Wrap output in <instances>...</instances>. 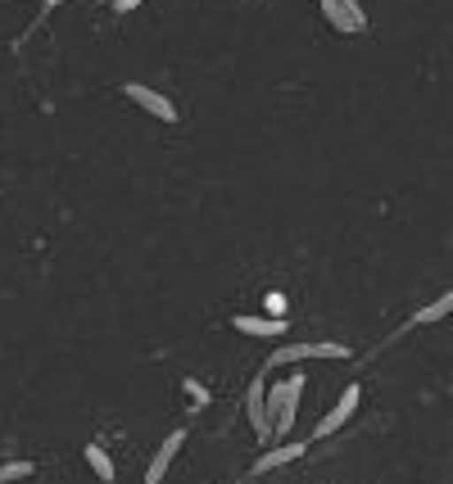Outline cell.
Masks as SVG:
<instances>
[{
  "label": "cell",
  "instance_id": "6da1fadb",
  "mask_svg": "<svg viewBox=\"0 0 453 484\" xmlns=\"http://www.w3.org/2000/svg\"><path fill=\"white\" fill-rule=\"evenodd\" d=\"M349 353H354V349L340 344V340H299V344L273 349L268 367H295V362H309V357H335V362H345Z\"/></svg>",
  "mask_w": 453,
  "mask_h": 484
},
{
  "label": "cell",
  "instance_id": "7a4b0ae2",
  "mask_svg": "<svg viewBox=\"0 0 453 484\" xmlns=\"http://www.w3.org/2000/svg\"><path fill=\"white\" fill-rule=\"evenodd\" d=\"M358 403H363V385H345V389H340V398H335V408L318 417V426H313V439H331L340 426H345V421L358 412Z\"/></svg>",
  "mask_w": 453,
  "mask_h": 484
},
{
  "label": "cell",
  "instance_id": "3957f363",
  "mask_svg": "<svg viewBox=\"0 0 453 484\" xmlns=\"http://www.w3.org/2000/svg\"><path fill=\"white\" fill-rule=\"evenodd\" d=\"M123 91H127V100H132V104H141L150 118H159V123H177V104H173L164 91L145 87V82H127Z\"/></svg>",
  "mask_w": 453,
  "mask_h": 484
},
{
  "label": "cell",
  "instance_id": "277c9868",
  "mask_svg": "<svg viewBox=\"0 0 453 484\" xmlns=\"http://www.w3.org/2000/svg\"><path fill=\"white\" fill-rule=\"evenodd\" d=\"M322 14L335 32H363L367 27V14L358 0H322Z\"/></svg>",
  "mask_w": 453,
  "mask_h": 484
},
{
  "label": "cell",
  "instance_id": "5b68a950",
  "mask_svg": "<svg viewBox=\"0 0 453 484\" xmlns=\"http://www.w3.org/2000/svg\"><path fill=\"white\" fill-rule=\"evenodd\" d=\"M232 327H236V335H254V340H281V335L290 331L286 317H258V312L232 317Z\"/></svg>",
  "mask_w": 453,
  "mask_h": 484
},
{
  "label": "cell",
  "instance_id": "8992f818",
  "mask_svg": "<svg viewBox=\"0 0 453 484\" xmlns=\"http://www.w3.org/2000/svg\"><path fill=\"white\" fill-rule=\"evenodd\" d=\"M245 408H250V426L258 439H273V417H268V385L254 380L250 394H245Z\"/></svg>",
  "mask_w": 453,
  "mask_h": 484
},
{
  "label": "cell",
  "instance_id": "52a82bcc",
  "mask_svg": "<svg viewBox=\"0 0 453 484\" xmlns=\"http://www.w3.org/2000/svg\"><path fill=\"white\" fill-rule=\"evenodd\" d=\"M181 430H173L164 443H159V453L155 457H150V466H145V484H159L164 475H168V466H173V457H177V449H181Z\"/></svg>",
  "mask_w": 453,
  "mask_h": 484
},
{
  "label": "cell",
  "instance_id": "ba28073f",
  "mask_svg": "<svg viewBox=\"0 0 453 484\" xmlns=\"http://www.w3.org/2000/svg\"><path fill=\"white\" fill-rule=\"evenodd\" d=\"M299 398H304V376H295V372H290V380H286V412L277 417V426H273V439L290 434V426H295V417H299Z\"/></svg>",
  "mask_w": 453,
  "mask_h": 484
},
{
  "label": "cell",
  "instance_id": "9c48e42d",
  "mask_svg": "<svg viewBox=\"0 0 453 484\" xmlns=\"http://www.w3.org/2000/svg\"><path fill=\"white\" fill-rule=\"evenodd\" d=\"M295 457H304V443H277V449H268L254 462V475H268V471H277V466H286Z\"/></svg>",
  "mask_w": 453,
  "mask_h": 484
},
{
  "label": "cell",
  "instance_id": "30bf717a",
  "mask_svg": "<svg viewBox=\"0 0 453 484\" xmlns=\"http://www.w3.org/2000/svg\"><path fill=\"white\" fill-rule=\"evenodd\" d=\"M82 457H87V466H91V475H96L100 484H113V462H109V453L100 449V443H87Z\"/></svg>",
  "mask_w": 453,
  "mask_h": 484
},
{
  "label": "cell",
  "instance_id": "8fae6325",
  "mask_svg": "<svg viewBox=\"0 0 453 484\" xmlns=\"http://www.w3.org/2000/svg\"><path fill=\"white\" fill-rule=\"evenodd\" d=\"M449 312H453V290H444L435 303H426V308L412 312V327H431V321H440V317H449Z\"/></svg>",
  "mask_w": 453,
  "mask_h": 484
},
{
  "label": "cell",
  "instance_id": "7c38bea8",
  "mask_svg": "<svg viewBox=\"0 0 453 484\" xmlns=\"http://www.w3.org/2000/svg\"><path fill=\"white\" fill-rule=\"evenodd\" d=\"M32 475V462H5L0 466V484H14V480H27Z\"/></svg>",
  "mask_w": 453,
  "mask_h": 484
},
{
  "label": "cell",
  "instance_id": "4fadbf2b",
  "mask_svg": "<svg viewBox=\"0 0 453 484\" xmlns=\"http://www.w3.org/2000/svg\"><path fill=\"white\" fill-rule=\"evenodd\" d=\"M263 308H268L273 317H286V295H268V299H263Z\"/></svg>",
  "mask_w": 453,
  "mask_h": 484
},
{
  "label": "cell",
  "instance_id": "5bb4252c",
  "mask_svg": "<svg viewBox=\"0 0 453 484\" xmlns=\"http://www.w3.org/2000/svg\"><path fill=\"white\" fill-rule=\"evenodd\" d=\"M186 394H191V403H209V389L200 380H186Z\"/></svg>",
  "mask_w": 453,
  "mask_h": 484
},
{
  "label": "cell",
  "instance_id": "9a60e30c",
  "mask_svg": "<svg viewBox=\"0 0 453 484\" xmlns=\"http://www.w3.org/2000/svg\"><path fill=\"white\" fill-rule=\"evenodd\" d=\"M141 5V0H113V10H119V14H132Z\"/></svg>",
  "mask_w": 453,
  "mask_h": 484
},
{
  "label": "cell",
  "instance_id": "2e32d148",
  "mask_svg": "<svg viewBox=\"0 0 453 484\" xmlns=\"http://www.w3.org/2000/svg\"><path fill=\"white\" fill-rule=\"evenodd\" d=\"M42 5H59V0H42Z\"/></svg>",
  "mask_w": 453,
  "mask_h": 484
}]
</instances>
